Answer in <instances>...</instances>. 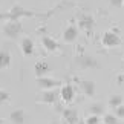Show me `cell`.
<instances>
[{"label": "cell", "mask_w": 124, "mask_h": 124, "mask_svg": "<svg viewBox=\"0 0 124 124\" xmlns=\"http://www.w3.org/2000/svg\"><path fill=\"white\" fill-rule=\"evenodd\" d=\"M113 113L120 118V120H124V104H121V106H118L113 109Z\"/></svg>", "instance_id": "obj_21"}, {"label": "cell", "mask_w": 124, "mask_h": 124, "mask_svg": "<svg viewBox=\"0 0 124 124\" xmlns=\"http://www.w3.org/2000/svg\"><path fill=\"white\" fill-rule=\"evenodd\" d=\"M23 26L20 20H6V23L3 25V34L8 39H17L22 34Z\"/></svg>", "instance_id": "obj_2"}, {"label": "cell", "mask_w": 124, "mask_h": 124, "mask_svg": "<svg viewBox=\"0 0 124 124\" xmlns=\"http://www.w3.org/2000/svg\"><path fill=\"white\" fill-rule=\"evenodd\" d=\"M78 124H87V123H86V120H80V121H78Z\"/></svg>", "instance_id": "obj_24"}, {"label": "cell", "mask_w": 124, "mask_h": 124, "mask_svg": "<svg viewBox=\"0 0 124 124\" xmlns=\"http://www.w3.org/2000/svg\"><path fill=\"white\" fill-rule=\"evenodd\" d=\"M60 95H61V101L70 103L75 98V89L72 87V84H63L60 87Z\"/></svg>", "instance_id": "obj_10"}, {"label": "cell", "mask_w": 124, "mask_h": 124, "mask_svg": "<svg viewBox=\"0 0 124 124\" xmlns=\"http://www.w3.org/2000/svg\"><path fill=\"white\" fill-rule=\"evenodd\" d=\"M123 69H124V60H123Z\"/></svg>", "instance_id": "obj_27"}, {"label": "cell", "mask_w": 124, "mask_h": 124, "mask_svg": "<svg viewBox=\"0 0 124 124\" xmlns=\"http://www.w3.org/2000/svg\"><path fill=\"white\" fill-rule=\"evenodd\" d=\"M11 64V54L8 51H0V69H8Z\"/></svg>", "instance_id": "obj_16"}, {"label": "cell", "mask_w": 124, "mask_h": 124, "mask_svg": "<svg viewBox=\"0 0 124 124\" xmlns=\"http://www.w3.org/2000/svg\"><path fill=\"white\" fill-rule=\"evenodd\" d=\"M37 86L40 89L46 90V89H55L58 86H63V83L60 80H54V78H47V77H37Z\"/></svg>", "instance_id": "obj_7"}, {"label": "cell", "mask_w": 124, "mask_h": 124, "mask_svg": "<svg viewBox=\"0 0 124 124\" xmlns=\"http://www.w3.org/2000/svg\"><path fill=\"white\" fill-rule=\"evenodd\" d=\"M78 37V28L75 25H69L66 29L63 31V40L66 43H74Z\"/></svg>", "instance_id": "obj_11"}, {"label": "cell", "mask_w": 124, "mask_h": 124, "mask_svg": "<svg viewBox=\"0 0 124 124\" xmlns=\"http://www.w3.org/2000/svg\"><path fill=\"white\" fill-rule=\"evenodd\" d=\"M103 121L106 123V124H121L120 123V118H118L115 113H104Z\"/></svg>", "instance_id": "obj_19"}, {"label": "cell", "mask_w": 124, "mask_h": 124, "mask_svg": "<svg viewBox=\"0 0 124 124\" xmlns=\"http://www.w3.org/2000/svg\"><path fill=\"white\" fill-rule=\"evenodd\" d=\"M20 49H22V52H23L25 57L32 55V54H34V41H32L31 39H28V37L23 39L22 43H20Z\"/></svg>", "instance_id": "obj_14"}, {"label": "cell", "mask_w": 124, "mask_h": 124, "mask_svg": "<svg viewBox=\"0 0 124 124\" xmlns=\"http://www.w3.org/2000/svg\"><path fill=\"white\" fill-rule=\"evenodd\" d=\"M89 112L92 113V115H98V116H101L103 113H104V106H103V103H93V104H90Z\"/></svg>", "instance_id": "obj_17"}, {"label": "cell", "mask_w": 124, "mask_h": 124, "mask_svg": "<svg viewBox=\"0 0 124 124\" xmlns=\"http://www.w3.org/2000/svg\"><path fill=\"white\" fill-rule=\"evenodd\" d=\"M98 124H106V123H104V121H100V123H98Z\"/></svg>", "instance_id": "obj_25"}, {"label": "cell", "mask_w": 124, "mask_h": 124, "mask_svg": "<svg viewBox=\"0 0 124 124\" xmlns=\"http://www.w3.org/2000/svg\"><path fill=\"white\" fill-rule=\"evenodd\" d=\"M86 123H87V124H98L100 123V116L98 115H92V113H90V115L86 118Z\"/></svg>", "instance_id": "obj_22"}, {"label": "cell", "mask_w": 124, "mask_h": 124, "mask_svg": "<svg viewBox=\"0 0 124 124\" xmlns=\"http://www.w3.org/2000/svg\"><path fill=\"white\" fill-rule=\"evenodd\" d=\"M61 113H63V118L68 124H78V110L72 107H64L61 109Z\"/></svg>", "instance_id": "obj_9"}, {"label": "cell", "mask_w": 124, "mask_h": 124, "mask_svg": "<svg viewBox=\"0 0 124 124\" xmlns=\"http://www.w3.org/2000/svg\"><path fill=\"white\" fill-rule=\"evenodd\" d=\"M63 124H68V123H66V121H64V123H63Z\"/></svg>", "instance_id": "obj_28"}, {"label": "cell", "mask_w": 124, "mask_h": 124, "mask_svg": "<svg viewBox=\"0 0 124 124\" xmlns=\"http://www.w3.org/2000/svg\"><path fill=\"white\" fill-rule=\"evenodd\" d=\"M58 100H61V95H60V90L58 89H46L39 95L37 98V103H45V104H57Z\"/></svg>", "instance_id": "obj_3"}, {"label": "cell", "mask_w": 124, "mask_h": 124, "mask_svg": "<svg viewBox=\"0 0 124 124\" xmlns=\"http://www.w3.org/2000/svg\"><path fill=\"white\" fill-rule=\"evenodd\" d=\"M75 64L78 66L80 69H98L100 68V63L97 60L93 58V57L90 55H86V54H80L74 58Z\"/></svg>", "instance_id": "obj_4"}, {"label": "cell", "mask_w": 124, "mask_h": 124, "mask_svg": "<svg viewBox=\"0 0 124 124\" xmlns=\"http://www.w3.org/2000/svg\"><path fill=\"white\" fill-rule=\"evenodd\" d=\"M109 3H110V6H113V8L124 6V0H109Z\"/></svg>", "instance_id": "obj_23"}, {"label": "cell", "mask_w": 124, "mask_h": 124, "mask_svg": "<svg viewBox=\"0 0 124 124\" xmlns=\"http://www.w3.org/2000/svg\"><path fill=\"white\" fill-rule=\"evenodd\" d=\"M107 104H109V107H112V109L121 106V104H123V97H121V95H110Z\"/></svg>", "instance_id": "obj_18"}, {"label": "cell", "mask_w": 124, "mask_h": 124, "mask_svg": "<svg viewBox=\"0 0 124 124\" xmlns=\"http://www.w3.org/2000/svg\"><path fill=\"white\" fill-rule=\"evenodd\" d=\"M77 18H78V28H81V29L87 31V32H92L93 25H95V20H93V17L90 16V14L81 12V14H78V16H77Z\"/></svg>", "instance_id": "obj_6"}, {"label": "cell", "mask_w": 124, "mask_h": 124, "mask_svg": "<svg viewBox=\"0 0 124 124\" xmlns=\"http://www.w3.org/2000/svg\"><path fill=\"white\" fill-rule=\"evenodd\" d=\"M41 43L45 46V49L49 51V52H55V51L60 49V45L54 39H51V37H41Z\"/></svg>", "instance_id": "obj_15"}, {"label": "cell", "mask_w": 124, "mask_h": 124, "mask_svg": "<svg viewBox=\"0 0 124 124\" xmlns=\"http://www.w3.org/2000/svg\"><path fill=\"white\" fill-rule=\"evenodd\" d=\"M40 14L35 11H29L25 9L20 5H14L8 12H2L0 14V20H20L22 17H39Z\"/></svg>", "instance_id": "obj_1"}, {"label": "cell", "mask_w": 124, "mask_h": 124, "mask_svg": "<svg viewBox=\"0 0 124 124\" xmlns=\"http://www.w3.org/2000/svg\"><path fill=\"white\" fill-rule=\"evenodd\" d=\"M78 86H80L81 92L86 95V97L92 98L95 95V89H97V86H95V81H92V80H78Z\"/></svg>", "instance_id": "obj_8"}, {"label": "cell", "mask_w": 124, "mask_h": 124, "mask_svg": "<svg viewBox=\"0 0 124 124\" xmlns=\"http://www.w3.org/2000/svg\"><path fill=\"white\" fill-rule=\"evenodd\" d=\"M0 124H3V120H2V118H0Z\"/></svg>", "instance_id": "obj_26"}, {"label": "cell", "mask_w": 124, "mask_h": 124, "mask_svg": "<svg viewBox=\"0 0 124 124\" xmlns=\"http://www.w3.org/2000/svg\"><path fill=\"white\" fill-rule=\"evenodd\" d=\"M101 43L106 47H116L121 45V37L115 31H106L101 35Z\"/></svg>", "instance_id": "obj_5"}, {"label": "cell", "mask_w": 124, "mask_h": 124, "mask_svg": "<svg viewBox=\"0 0 124 124\" xmlns=\"http://www.w3.org/2000/svg\"><path fill=\"white\" fill-rule=\"evenodd\" d=\"M26 120V113L23 109H16V110L11 112V115H9V121L14 123V124H23Z\"/></svg>", "instance_id": "obj_13"}, {"label": "cell", "mask_w": 124, "mask_h": 124, "mask_svg": "<svg viewBox=\"0 0 124 124\" xmlns=\"http://www.w3.org/2000/svg\"><path fill=\"white\" fill-rule=\"evenodd\" d=\"M9 100H11V95H9V92H6V90H0V106L5 103H8Z\"/></svg>", "instance_id": "obj_20"}, {"label": "cell", "mask_w": 124, "mask_h": 124, "mask_svg": "<svg viewBox=\"0 0 124 124\" xmlns=\"http://www.w3.org/2000/svg\"><path fill=\"white\" fill-rule=\"evenodd\" d=\"M49 70H51V64L45 60H40L34 64V72H35L37 77H43V75L47 74Z\"/></svg>", "instance_id": "obj_12"}]
</instances>
